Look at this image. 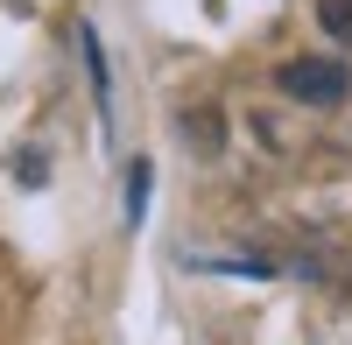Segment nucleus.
Returning a JSON list of instances; mask_svg holds the SVG:
<instances>
[{"label": "nucleus", "instance_id": "3", "mask_svg": "<svg viewBox=\"0 0 352 345\" xmlns=\"http://www.w3.org/2000/svg\"><path fill=\"white\" fill-rule=\"evenodd\" d=\"M78 49H85V71H92V99H99V113L113 120V78H106V43H99V28H92V21H78Z\"/></svg>", "mask_w": 352, "mask_h": 345}, {"label": "nucleus", "instance_id": "4", "mask_svg": "<svg viewBox=\"0 0 352 345\" xmlns=\"http://www.w3.org/2000/svg\"><path fill=\"white\" fill-rule=\"evenodd\" d=\"M148 183H155V169L148 162H127V225H141V219H148Z\"/></svg>", "mask_w": 352, "mask_h": 345}, {"label": "nucleus", "instance_id": "2", "mask_svg": "<svg viewBox=\"0 0 352 345\" xmlns=\"http://www.w3.org/2000/svg\"><path fill=\"white\" fill-rule=\"evenodd\" d=\"M176 127H184V148H190V155H219V148H226V113H219V106H184V120H176Z\"/></svg>", "mask_w": 352, "mask_h": 345}, {"label": "nucleus", "instance_id": "6", "mask_svg": "<svg viewBox=\"0 0 352 345\" xmlns=\"http://www.w3.org/2000/svg\"><path fill=\"white\" fill-rule=\"evenodd\" d=\"M14 177L21 183H43V155H14Z\"/></svg>", "mask_w": 352, "mask_h": 345}, {"label": "nucleus", "instance_id": "5", "mask_svg": "<svg viewBox=\"0 0 352 345\" xmlns=\"http://www.w3.org/2000/svg\"><path fill=\"white\" fill-rule=\"evenodd\" d=\"M317 21H324V36L352 43V0H317Z\"/></svg>", "mask_w": 352, "mask_h": 345}, {"label": "nucleus", "instance_id": "1", "mask_svg": "<svg viewBox=\"0 0 352 345\" xmlns=\"http://www.w3.org/2000/svg\"><path fill=\"white\" fill-rule=\"evenodd\" d=\"M275 85H282V99H296V106H338L352 92V78H345L338 56H289V64L275 71Z\"/></svg>", "mask_w": 352, "mask_h": 345}]
</instances>
